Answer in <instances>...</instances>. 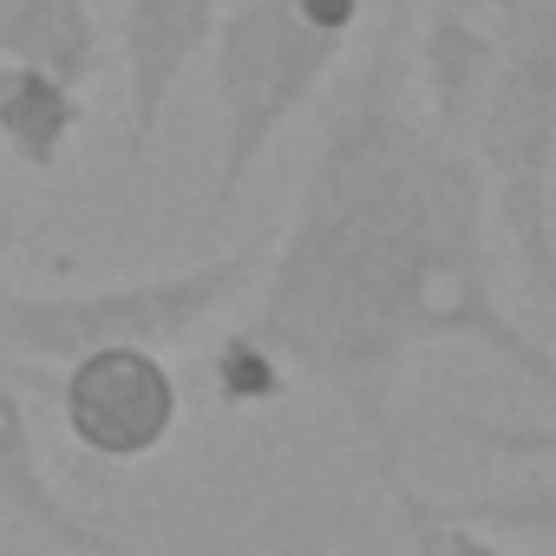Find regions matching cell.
I'll return each mask as SVG.
<instances>
[{"label": "cell", "instance_id": "cell-1", "mask_svg": "<svg viewBox=\"0 0 556 556\" xmlns=\"http://www.w3.org/2000/svg\"><path fill=\"white\" fill-rule=\"evenodd\" d=\"M361 66L328 112L289 236L262 262V302L236 321L282 374L328 387L374 471L400 484L393 393L445 341H471L556 400V348L504 302L478 164L432 131L413 92V0H380Z\"/></svg>", "mask_w": 556, "mask_h": 556}, {"label": "cell", "instance_id": "cell-2", "mask_svg": "<svg viewBox=\"0 0 556 556\" xmlns=\"http://www.w3.org/2000/svg\"><path fill=\"white\" fill-rule=\"evenodd\" d=\"M413 92L478 164L491 229L556 315V0H432L413 27Z\"/></svg>", "mask_w": 556, "mask_h": 556}, {"label": "cell", "instance_id": "cell-3", "mask_svg": "<svg viewBox=\"0 0 556 556\" xmlns=\"http://www.w3.org/2000/svg\"><path fill=\"white\" fill-rule=\"evenodd\" d=\"M380 0H223L210 34V86H216V177L210 216H223L255 177L262 151L282 138L341 60L367 40Z\"/></svg>", "mask_w": 556, "mask_h": 556}, {"label": "cell", "instance_id": "cell-4", "mask_svg": "<svg viewBox=\"0 0 556 556\" xmlns=\"http://www.w3.org/2000/svg\"><path fill=\"white\" fill-rule=\"evenodd\" d=\"M268 242H236L203 262L138 275V282H105V289H66V295H0V348L14 361H53L66 367L73 354L92 348H177L203 321L229 315L255 282H262Z\"/></svg>", "mask_w": 556, "mask_h": 556}, {"label": "cell", "instance_id": "cell-5", "mask_svg": "<svg viewBox=\"0 0 556 556\" xmlns=\"http://www.w3.org/2000/svg\"><path fill=\"white\" fill-rule=\"evenodd\" d=\"M60 426L79 452L105 465H138L170 445L184 426V380L157 348H92L73 354L53 380Z\"/></svg>", "mask_w": 556, "mask_h": 556}, {"label": "cell", "instance_id": "cell-6", "mask_svg": "<svg viewBox=\"0 0 556 556\" xmlns=\"http://www.w3.org/2000/svg\"><path fill=\"white\" fill-rule=\"evenodd\" d=\"M223 0H118V53H125V151H151L170 92L203 60Z\"/></svg>", "mask_w": 556, "mask_h": 556}, {"label": "cell", "instance_id": "cell-7", "mask_svg": "<svg viewBox=\"0 0 556 556\" xmlns=\"http://www.w3.org/2000/svg\"><path fill=\"white\" fill-rule=\"evenodd\" d=\"M0 510L14 523L40 530L47 543L73 549V556H125V543L92 523L47 471L40 458V439H34V400H27V380L14 367V354L0 348Z\"/></svg>", "mask_w": 556, "mask_h": 556}, {"label": "cell", "instance_id": "cell-8", "mask_svg": "<svg viewBox=\"0 0 556 556\" xmlns=\"http://www.w3.org/2000/svg\"><path fill=\"white\" fill-rule=\"evenodd\" d=\"M0 60L40 66L86 92L105 73L99 0H0Z\"/></svg>", "mask_w": 556, "mask_h": 556}, {"label": "cell", "instance_id": "cell-9", "mask_svg": "<svg viewBox=\"0 0 556 556\" xmlns=\"http://www.w3.org/2000/svg\"><path fill=\"white\" fill-rule=\"evenodd\" d=\"M79 125H86L79 86L21 60H0V144H8V157H21L27 170H53L79 138Z\"/></svg>", "mask_w": 556, "mask_h": 556}, {"label": "cell", "instance_id": "cell-10", "mask_svg": "<svg viewBox=\"0 0 556 556\" xmlns=\"http://www.w3.org/2000/svg\"><path fill=\"white\" fill-rule=\"evenodd\" d=\"M387 491H393V497H400V510H406L413 556H517L504 536H491V530H478V523L452 517L445 504H432V497H419V491H406V484H387Z\"/></svg>", "mask_w": 556, "mask_h": 556}, {"label": "cell", "instance_id": "cell-11", "mask_svg": "<svg viewBox=\"0 0 556 556\" xmlns=\"http://www.w3.org/2000/svg\"><path fill=\"white\" fill-rule=\"evenodd\" d=\"M452 517L497 530V536H549L556 543V478L549 484H523V491H484V497H458L445 504Z\"/></svg>", "mask_w": 556, "mask_h": 556}, {"label": "cell", "instance_id": "cell-12", "mask_svg": "<svg viewBox=\"0 0 556 556\" xmlns=\"http://www.w3.org/2000/svg\"><path fill=\"white\" fill-rule=\"evenodd\" d=\"M445 432L497 452V458H556V426L543 419H504V413H445Z\"/></svg>", "mask_w": 556, "mask_h": 556}, {"label": "cell", "instance_id": "cell-13", "mask_svg": "<svg viewBox=\"0 0 556 556\" xmlns=\"http://www.w3.org/2000/svg\"><path fill=\"white\" fill-rule=\"evenodd\" d=\"M14 242H21V216L0 203V262H8V249H14Z\"/></svg>", "mask_w": 556, "mask_h": 556}]
</instances>
